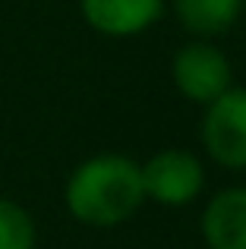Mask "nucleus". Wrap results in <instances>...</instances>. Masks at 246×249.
Masks as SVG:
<instances>
[{
    "label": "nucleus",
    "instance_id": "obj_7",
    "mask_svg": "<svg viewBox=\"0 0 246 249\" xmlns=\"http://www.w3.org/2000/svg\"><path fill=\"white\" fill-rule=\"evenodd\" d=\"M180 22L196 35H218L240 16L243 0H174Z\"/></svg>",
    "mask_w": 246,
    "mask_h": 249
},
{
    "label": "nucleus",
    "instance_id": "obj_6",
    "mask_svg": "<svg viewBox=\"0 0 246 249\" xmlns=\"http://www.w3.org/2000/svg\"><path fill=\"white\" fill-rule=\"evenodd\" d=\"M161 13V0H82V16L105 35H136Z\"/></svg>",
    "mask_w": 246,
    "mask_h": 249
},
{
    "label": "nucleus",
    "instance_id": "obj_2",
    "mask_svg": "<svg viewBox=\"0 0 246 249\" xmlns=\"http://www.w3.org/2000/svg\"><path fill=\"white\" fill-rule=\"evenodd\" d=\"M202 142L224 167H246V89H228L209 104L202 120Z\"/></svg>",
    "mask_w": 246,
    "mask_h": 249
},
{
    "label": "nucleus",
    "instance_id": "obj_3",
    "mask_svg": "<svg viewBox=\"0 0 246 249\" xmlns=\"http://www.w3.org/2000/svg\"><path fill=\"white\" fill-rule=\"evenodd\" d=\"M142 189L161 205H186L202 189V164L190 152L167 148L142 167Z\"/></svg>",
    "mask_w": 246,
    "mask_h": 249
},
{
    "label": "nucleus",
    "instance_id": "obj_1",
    "mask_svg": "<svg viewBox=\"0 0 246 249\" xmlns=\"http://www.w3.org/2000/svg\"><path fill=\"white\" fill-rule=\"evenodd\" d=\"M142 199V167L123 155H98L76 167L67 183L70 214L92 227L123 224Z\"/></svg>",
    "mask_w": 246,
    "mask_h": 249
},
{
    "label": "nucleus",
    "instance_id": "obj_5",
    "mask_svg": "<svg viewBox=\"0 0 246 249\" xmlns=\"http://www.w3.org/2000/svg\"><path fill=\"white\" fill-rule=\"evenodd\" d=\"M202 237L209 249H246V189H224L209 202Z\"/></svg>",
    "mask_w": 246,
    "mask_h": 249
},
{
    "label": "nucleus",
    "instance_id": "obj_8",
    "mask_svg": "<svg viewBox=\"0 0 246 249\" xmlns=\"http://www.w3.org/2000/svg\"><path fill=\"white\" fill-rule=\"evenodd\" d=\"M0 249H35V224L29 212L10 199H0Z\"/></svg>",
    "mask_w": 246,
    "mask_h": 249
},
{
    "label": "nucleus",
    "instance_id": "obj_4",
    "mask_svg": "<svg viewBox=\"0 0 246 249\" xmlns=\"http://www.w3.org/2000/svg\"><path fill=\"white\" fill-rule=\"evenodd\" d=\"M174 82L190 101L211 104L230 89V63L211 44H186L174 57Z\"/></svg>",
    "mask_w": 246,
    "mask_h": 249
}]
</instances>
